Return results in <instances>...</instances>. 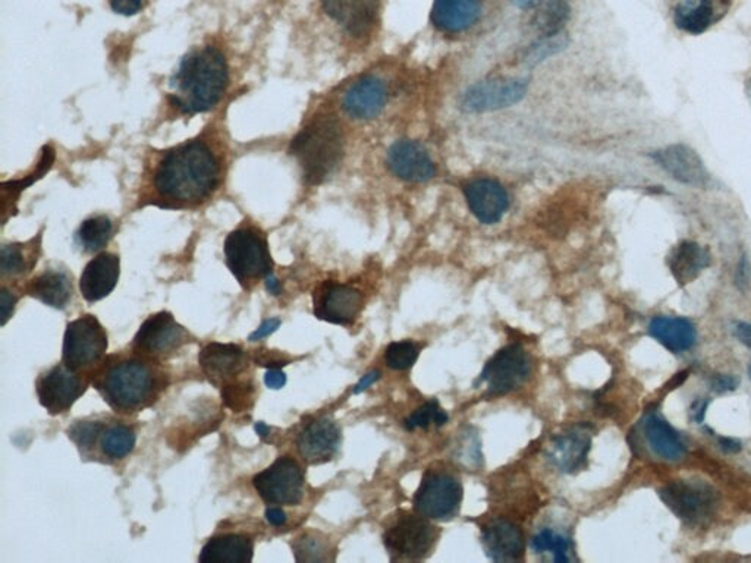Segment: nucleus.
I'll list each match as a JSON object with an SVG mask.
<instances>
[{
    "label": "nucleus",
    "mask_w": 751,
    "mask_h": 563,
    "mask_svg": "<svg viewBox=\"0 0 751 563\" xmlns=\"http://www.w3.org/2000/svg\"><path fill=\"white\" fill-rule=\"evenodd\" d=\"M94 386L117 412L145 409L164 388V373L145 358H124L99 371Z\"/></svg>",
    "instance_id": "nucleus-3"
},
{
    "label": "nucleus",
    "mask_w": 751,
    "mask_h": 563,
    "mask_svg": "<svg viewBox=\"0 0 751 563\" xmlns=\"http://www.w3.org/2000/svg\"><path fill=\"white\" fill-rule=\"evenodd\" d=\"M482 544L487 559L493 562H518L526 552L521 529L512 521L503 518L491 521L483 527Z\"/></svg>",
    "instance_id": "nucleus-21"
},
{
    "label": "nucleus",
    "mask_w": 751,
    "mask_h": 563,
    "mask_svg": "<svg viewBox=\"0 0 751 563\" xmlns=\"http://www.w3.org/2000/svg\"><path fill=\"white\" fill-rule=\"evenodd\" d=\"M709 400H696L691 405V417L697 423H703L705 420L706 409H708Z\"/></svg>",
    "instance_id": "nucleus-54"
},
{
    "label": "nucleus",
    "mask_w": 751,
    "mask_h": 563,
    "mask_svg": "<svg viewBox=\"0 0 751 563\" xmlns=\"http://www.w3.org/2000/svg\"><path fill=\"white\" fill-rule=\"evenodd\" d=\"M647 443L653 454L665 461H680L687 454V442L680 431L656 414L647 417L644 423Z\"/></svg>",
    "instance_id": "nucleus-29"
},
{
    "label": "nucleus",
    "mask_w": 751,
    "mask_h": 563,
    "mask_svg": "<svg viewBox=\"0 0 751 563\" xmlns=\"http://www.w3.org/2000/svg\"><path fill=\"white\" fill-rule=\"evenodd\" d=\"M226 265L242 286L249 289L258 279L272 275L273 261L268 241L254 226L232 230L225 241Z\"/></svg>",
    "instance_id": "nucleus-5"
},
{
    "label": "nucleus",
    "mask_w": 751,
    "mask_h": 563,
    "mask_svg": "<svg viewBox=\"0 0 751 563\" xmlns=\"http://www.w3.org/2000/svg\"><path fill=\"white\" fill-rule=\"evenodd\" d=\"M449 416L446 414L439 402L437 399L428 400L425 405H421L420 408L411 414V416L404 421V427L407 430L413 431L417 428H428L430 426H437L442 427L448 423Z\"/></svg>",
    "instance_id": "nucleus-39"
},
{
    "label": "nucleus",
    "mask_w": 751,
    "mask_h": 563,
    "mask_svg": "<svg viewBox=\"0 0 751 563\" xmlns=\"http://www.w3.org/2000/svg\"><path fill=\"white\" fill-rule=\"evenodd\" d=\"M475 433H470L464 436L461 440V446L456 447V458L460 459L463 464H473L477 466V461H482V454H480V443L477 442V436Z\"/></svg>",
    "instance_id": "nucleus-44"
},
{
    "label": "nucleus",
    "mask_w": 751,
    "mask_h": 563,
    "mask_svg": "<svg viewBox=\"0 0 751 563\" xmlns=\"http://www.w3.org/2000/svg\"><path fill=\"white\" fill-rule=\"evenodd\" d=\"M246 351L234 343H209L199 355L200 367L213 385L228 381L246 369Z\"/></svg>",
    "instance_id": "nucleus-23"
},
{
    "label": "nucleus",
    "mask_w": 751,
    "mask_h": 563,
    "mask_svg": "<svg viewBox=\"0 0 751 563\" xmlns=\"http://www.w3.org/2000/svg\"><path fill=\"white\" fill-rule=\"evenodd\" d=\"M253 541L239 534L214 537L202 549V563H249L253 560Z\"/></svg>",
    "instance_id": "nucleus-30"
},
{
    "label": "nucleus",
    "mask_w": 751,
    "mask_h": 563,
    "mask_svg": "<svg viewBox=\"0 0 751 563\" xmlns=\"http://www.w3.org/2000/svg\"><path fill=\"white\" fill-rule=\"evenodd\" d=\"M223 402L226 407L234 411L239 412L242 409H247L253 405L254 400V386L251 383H237V385H228L222 389Z\"/></svg>",
    "instance_id": "nucleus-43"
},
{
    "label": "nucleus",
    "mask_w": 751,
    "mask_h": 563,
    "mask_svg": "<svg viewBox=\"0 0 751 563\" xmlns=\"http://www.w3.org/2000/svg\"><path fill=\"white\" fill-rule=\"evenodd\" d=\"M418 355H420V346L411 341H399V342L390 343L386 348L385 361L390 369L404 371L416 364Z\"/></svg>",
    "instance_id": "nucleus-41"
},
{
    "label": "nucleus",
    "mask_w": 751,
    "mask_h": 563,
    "mask_svg": "<svg viewBox=\"0 0 751 563\" xmlns=\"http://www.w3.org/2000/svg\"><path fill=\"white\" fill-rule=\"evenodd\" d=\"M651 159L656 166L661 167L666 175L687 187L705 188L712 185V176L709 174L700 155L687 144H671L651 153Z\"/></svg>",
    "instance_id": "nucleus-14"
},
{
    "label": "nucleus",
    "mask_w": 751,
    "mask_h": 563,
    "mask_svg": "<svg viewBox=\"0 0 751 563\" xmlns=\"http://www.w3.org/2000/svg\"><path fill=\"white\" fill-rule=\"evenodd\" d=\"M121 275V261L117 254L101 253L89 261L82 270L80 291L89 303H96L112 294Z\"/></svg>",
    "instance_id": "nucleus-24"
},
{
    "label": "nucleus",
    "mask_w": 751,
    "mask_h": 563,
    "mask_svg": "<svg viewBox=\"0 0 751 563\" xmlns=\"http://www.w3.org/2000/svg\"><path fill=\"white\" fill-rule=\"evenodd\" d=\"M712 388L713 390L719 393L731 392V390H736L738 388V379L729 376V374H719V376L713 379Z\"/></svg>",
    "instance_id": "nucleus-47"
},
{
    "label": "nucleus",
    "mask_w": 751,
    "mask_h": 563,
    "mask_svg": "<svg viewBox=\"0 0 751 563\" xmlns=\"http://www.w3.org/2000/svg\"><path fill=\"white\" fill-rule=\"evenodd\" d=\"M567 43H568V39L562 33L555 35H543L536 43L527 47L524 55H522V63H526L530 67H536L538 63L543 62L545 59L564 51Z\"/></svg>",
    "instance_id": "nucleus-38"
},
{
    "label": "nucleus",
    "mask_w": 751,
    "mask_h": 563,
    "mask_svg": "<svg viewBox=\"0 0 751 563\" xmlns=\"http://www.w3.org/2000/svg\"><path fill=\"white\" fill-rule=\"evenodd\" d=\"M531 360L520 343L503 346L486 362L479 383H484L487 395L502 397L514 392L529 380Z\"/></svg>",
    "instance_id": "nucleus-9"
},
{
    "label": "nucleus",
    "mask_w": 751,
    "mask_h": 563,
    "mask_svg": "<svg viewBox=\"0 0 751 563\" xmlns=\"http://www.w3.org/2000/svg\"><path fill=\"white\" fill-rule=\"evenodd\" d=\"M659 496L675 517L691 527L708 524L717 511V492L699 480L670 483L659 490Z\"/></svg>",
    "instance_id": "nucleus-6"
},
{
    "label": "nucleus",
    "mask_w": 751,
    "mask_h": 563,
    "mask_svg": "<svg viewBox=\"0 0 751 563\" xmlns=\"http://www.w3.org/2000/svg\"><path fill=\"white\" fill-rule=\"evenodd\" d=\"M265 383L270 389H282L286 385V374L279 369H269L265 376Z\"/></svg>",
    "instance_id": "nucleus-50"
},
{
    "label": "nucleus",
    "mask_w": 751,
    "mask_h": 563,
    "mask_svg": "<svg viewBox=\"0 0 751 563\" xmlns=\"http://www.w3.org/2000/svg\"><path fill=\"white\" fill-rule=\"evenodd\" d=\"M541 0H512V4L520 9L536 8L540 5Z\"/></svg>",
    "instance_id": "nucleus-57"
},
{
    "label": "nucleus",
    "mask_w": 751,
    "mask_h": 563,
    "mask_svg": "<svg viewBox=\"0 0 751 563\" xmlns=\"http://www.w3.org/2000/svg\"><path fill=\"white\" fill-rule=\"evenodd\" d=\"M266 520L269 521L270 524L275 525V527H281L286 522V515L281 508H268Z\"/></svg>",
    "instance_id": "nucleus-53"
},
{
    "label": "nucleus",
    "mask_w": 751,
    "mask_h": 563,
    "mask_svg": "<svg viewBox=\"0 0 751 563\" xmlns=\"http://www.w3.org/2000/svg\"><path fill=\"white\" fill-rule=\"evenodd\" d=\"M314 315L324 322L351 326L359 319L364 298L357 287L339 282H324L313 296Z\"/></svg>",
    "instance_id": "nucleus-15"
},
{
    "label": "nucleus",
    "mask_w": 751,
    "mask_h": 563,
    "mask_svg": "<svg viewBox=\"0 0 751 563\" xmlns=\"http://www.w3.org/2000/svg\"><path fill=\"white\" fill-rule=\"evenodd\" d=\"M341 428L331 418L322 417L305 424L296 437V449L310 465L329 463L341 446Z\"/></svg>",
    "instance_id": "nucleus-20"
},
{
    "label": "nucleus",
    "mask_w": 751,
    "mask_h": 563,
    "mask_svg": "<svg viewBox=\"0 0 751 563\" xmlns=\"http://www.w3.org/2000/svg\"><path fill=\"white\" fill-rule=\"evenodd\" d=\"M324 12L354 37H362L373 27L378 0H322Z\"/></svg>",
    "instance_id": "nucleus-25"
},
{
    "label": "nucleus",
    "mask_w": 751,
    "mask_h": 563,
    "mask_svg": "<svg viewBox=\"0 0 751 563\" xmlns=\"http://www.w3.org/2000/svg\"><path fill=\"white\" fill-rule=\"evenodd\" d=\"M531 549L534 553L543 555L550 553L553 560L558 563H567L572 560V541L568 536L555 531L550 527L541 529L531 539Z\"/></svg>",
    "instance_id": "nucleus-33"
},
{
    "label": "nucleus",
    "mask_w": 751,
    "mask_h": 563,
    "mask_svg": "<svg viewBox=\"0 0 751 563\" xmlns=\"http://www.w3.org/2000/svg\"><path fill=\"white\" fill-rule=\"evenodd\" d=\"M230 65L214 46L195 47L172 75L169 103L183 115L209 112L222 100L230 86Z\"/></svg>",
    "instance_id": "nucleus-2"
},
{
    "label": "nucleus",
    "mask_w": 751,
    "mask_h": 563,
    "mask_svg": "<svg viewBox=\"0 0 751 563\" xmlns=\"http://www.w3.org/2000/svg\"><path fill=\"white\" fill-rule=\"evenodd\" d=\"M571 15V6L567 0H548L534 16L533 27L543 35L562 33Z\"/></svg>",
    "instance_id": "nucleus-34"
},
{
    "label": "nucleus",
    "mask_w": 751,
    "mask_h": 563,
    "mask_svg": "<svg viewBox=\"0 0 751 563\" xmlns=\"http://www.w3.org/2000/svg\"><path fill=\"white\" fill-rule=\"evenodd\" d=\"M710 265L709 249L693 241L680 242L668 257V267L680 286L694 282Z\"/></svg>",
    "instance_id": "nucleus-27"
},
{
    "label": "nucleus",
    "mask_w": 751,
    "mask_h": 563,
    "mask_svg": "<svg viewBox=\"0 0 751 563\" xmlns=\"http://www.w3.org/2000/svg\"><path fill=\"white\" fill-rule=\"evenodd\" d=\"M72 279L62 270H46L32 280L28 294L49 307L63 310L72 298Z\"/></svg>",
    "instance_id": "nucleus-31"
},
{
    "label": "nucleus",
    "mask_w": 751,
    "mask_h": 563,
    "mask_svg": "<svg viewBox=\"0 0 751 563\" xmlns=\"http://www.w3.org/2000/svg\"><path fill=\"white\" fill-rule=\"evenodd\" d=\"M143 204L187 211L209 202L225 178V155L218 141L202 136L156 153L146 169Z\"/></svg>",
    "instance_id": "nucleus-1"
},
{
    "label": "nucleus",
    "mask_w": 751,
    "mask_h": 563,
    "mask_svg": "<svg viewBox=\"0 0 751 563\" xmlns=\"http://www.w3.org/2000/svg\"><path fill=\"white\" fill-rule=\"evenodd\" d=\"M16 298L12 296L11 292L4 287L2 289V324H6L11 315L14 314V308H15Z\"/></svg>",
    "instance_id": "nucleus-48"
},
{
    "label": "nucleus",
    "mask_w": 751,
    "mask_h": 563,
    "mask_svg": "<svg viewBox=\"0 0 751 563\" xmlns=\"http://www.w3.org/2000/svg\"><path fill=\"white\" fill-rule=\"evenodd\" d=\"M266 286H268V291L273 296H279V291H281V285L277 282V277L269 275V277H266Z\"/></svg>",
    "instance_id": "nucleus-56"
},
{
    "label": "nucleus",
    "mask_w": 751,
    "mask_h": 563,
    "mask_svg": "<svg viewBox=\"0 0 751 563\" xmlns=\"http://www.w3.org/2000/svg\"><path fill=\"white\" fill-rule=\"evenodd\" d=\"M281 326V320L279 319H270L268 322L263 323L260 327H258V331L254 332L251 336H249V341L251 342H256V341H260V339L266 338V336H269L272 334L273 332H277Z\"/></svg>",
    "instance_id": "nucleus-49"
},
{
    "label": "nucleus",
    "mask_w": 751,
    "mask_h": 563,
    "mask_svg": "<svg viewBox=\"0 0 751 563\" xmlns=\"http://www.w3.org/2000/svg\"><path fill=\"white\" fill-rule=\"evenodd\" d=\"M593 431L587 424H577L553 436L546 447L548 463L564 474H576L587 466Z\"/></svg>",
    "instance_id": "nucleus-17"
},
{
    "label": "nucleus",
    "mask_w": 751,
    "mask_h": 563,
    "mask_svg": "<svg viewBox=\"0 0 751 563\" xmlns=\"http://www.w3.org/2000/svg\"><path fill=\"white\" fill-rule=\"evenodd\" d=\"M750 261H748L747 256L744 254V256H741L740 261H738V266H737L736 282L737 285H738V287H740V289H743V291H746V289H747L748 284H750Z\"/></svg>",
    "instance_id": "nucleus-46"
},
{
    "label": "nucleus",
    "mask_w": 751,
    "mask_h": 563,
    "mask_svg": "<svg viewBox=\"0 0 751 563\" xmlns=\"http://www.w3.org/2000/svg\"><path fill=\"white\" fill-rule=\"evenodd\" d=\"M463 191L468 209L483 225L499 223L510 209V195L496 179H473Z\"/></svg>",
    "instance_id": "nucleus-18"
},
{
    "label": "nucleus",
    "mask_w": 751,
    "mask_h": 563,
    "mask_svg": "<svg viewBox=\"0 0 751 563\" xmlns=\"http://www.w3.org/2000/svg\"><path fill=\"white\" fill-rule=\"evenodd\" d=\"M388 103V87L380 78H360L343 94V108L355 121H371L380 115Z\"/></svg>",
    "instance_id": "nucleus-22"
},
{
    "label": "nucleus",
    "mask_w": 751,
    "mask_h": 563,
    "mask_svg": "<svg viewBox=\"0 0 751 563\" xmlns=\"http://www.w3.org/2000/svg\"><path fill=\"white\" fill-rule=\"evenodd\" d=\"M386 164L392 175L405 183H427L437 175L432 157L418 141H395L388 152Z\"/></svg>",
    "instance_id": "nucleus-19"
},
{
    "label": "nucleus",
    "mask_w": 751,
    "mask_h": 563,
    "mask_svg": "<svg viewBox=\"0 0 751 563\" xmlns=\"http://www.w3.org/2000/svg\"><path fill=\"white\" fill-rule=\"evenodd\" d=\"M746 96H747L748 103L751 106V80H747L746 81Z\"/></svg>",
    "instance_id": "nucleus-59"
},
{
    "label": "nucleus",
    "mask_w": 751,
    "mask_h": 563,
    "mask_svg": "<svg viewBox=\"0 0 751 563\" xmlns=\"http://www.w3.org/2000/svg\"><path fill=\"white\" fill-rule=\"evenodd\" d=\"M712 0H684L678 5L673 21L682 32L699 35L708 32L713 23Z\"/></svg>",
    "instance_id": "nucleus-32"
},
{
    "label": "nucleus",
    "mask_w": 751,
    "mask_h": 563,
    "mask_svg": "<svg viewBox=\"0 0 751 563\" xmlns=\"http://www.w3.org/2000/svg\"><path fill=\"white\" fill-rule=\"evenodd\" d=\"M136 436L133 428L115 424L103 430L100 436L101 452L110 459H122L133 452Z\"/></svg>",
    "instance_id": "nucleus-36"
},
{
    "label": "nucleus",
    "mask_w": 751,
    "mask_h": 563,
    "mask_svg": "<svg viewBox=\"0 0 751 563\" xmlns=\"http://www.w3.org/2000/svg\"><path fill=\"white\" fill-rule=\"evenodd\" d=\"M296 562H324L329 559V544L315 534H304L292 544Z\"/></svg>",
    "instance_id": "nucleus-40"
},
{
    "label": "nucleus",
    "mask_w": 751,
    "mask_h": 563,
    "mask_svg": "<svg viewBox=\"0 0 751 563\" xmlns=\"http://www.w3.org/2000/svg\"><path fill=\"white\" fill-rule=\"evenodd\" d=\"M529 89L527 78H492L475 82L461 96L460 108L467 113H486L506 109L524 99Z\"/></svg>",
    "instance_id": "nucleus-12"
},
{
    "label": "nucleus",
    "mask_w": 751,
    "mask_h": 563,
    "mask_svg": "<svg viewBox=\"0 0 751 563\" xmlns=\"http://www.w3.org/2000/svg\"><path fill=\"white\" fill-rule=\"evenodd\" d=\"M719 446L728 454H736V452L741 451V443L736 439H728V437H720Z\"/></svg>",
    "instance_id": "nucleus-55"
},
{
    "label": "nucleus",
    "mask_w": 751,
    "mask_h": 563,
    "mask_svg": "<svg viewBox=\"0 0 751 563\" xmlns=\"http://www.w3.org/2000/svg\"><path fill=\"white\" fill-rule=\"evenodd\" d=\"M482 6V0H435L430 18L440 32L456 34L479 21Z\"/></svg>",
    "instance_id": "nucleus-26"
},
{
    "label": "nucleus",
    "mask_w": 751,
    "mask_h": 563,
    "mask_svg": "<svg viewBox=\"0 0 751 563\" xmlns=\"http://www.w3.org/2000/svg\"><path fill=\"white\" fill-rule=\"evenodd\" d=\"M108 333L94 315L70 322L63 338V364L74 370L98 362L108 351Z\"/></svg>",
    "instance_id": "nucleus-10"
},
{
    "label": "nucleus",
    "mask_w": 751,
    "mask_h": 563,
    "mask_svg": "<svg viewBox=\"0 0 751 563\" xmlns=\"http://www.w3.org/2000/svg\"><path fill=\"white\" fill-rule=\"evenodd\" d=\"M87 381L67 364H58L40 374L35 390L40 405L52 416L70 411L87 390Z\"/></svg>",
    "instance_id": "nucleus-13"
},
{
    "label": "nucleus",
    "mask_w": 751,
    "mask_h": 563,
    "mask_svg": "<svg viewBox=\"0 0 751 563\" xmlns=\"http://www.w3.org/2000/svg\"><path fill=\"white\" fill-rule=\"evenodd\" d=\"M379 379H380V373H379L378 370H374V371L367 373L366 376H362L361 380L355 385L352 393H354V395H360V393L364 392V390H367V389L371 388V386H373Z\"/></svg>",
    "instance_id": "nucleus-52"
},
{
    "label": "nucleus",
    "mask_w": 751,
    "mask_h": 563,
    "mask_svg": "<svg viewBox=\"0 0 751 563\" xmlns=\"http://www.w3.org/2000/svg\"><path fill=\"white\" fill-rule=\"evenodd\" d=\"M748 376H750V379H751V364H750V367H748Z\"/></svg>",
    "instance_id": "nucleus-60"
},
{
    "label": "nucleus",
    "mask_w": 751,
    "mask_h": 563,
    "mask_svg": "<svg viewBox=\"0 0 751 563\" xmlns=\"http://www.w3.org/2000/svg\"><path fill=\"white\" fill-rule=\"evenodd\" d=\"M103 430L105 427L100 421H77L70 426L68 436L80 449L87 451L94 446V443L98 437H100Z\"/></svg>",
    "instance_id": "nucleus-42"
},
{
    "label": "nucleus",
    "mask_w": 751,
    "mask_h": 563,
    "mask_svg": "<svg viewBox=\"0 0 751 563\" xmlns=\"http://www.w3.org/2000/svg\"><path fill=\"white\" fill-rule=\"evenodd\" d=\"M734 334L743 345L751 350V323L737 322L734 324Z\"/></svg>",
    "instance_id": "nucleus-51"
},
{
    "label": "nucleus",
    "mask_w": 751,
    "mask_h": 563,
    "mask_svg": "<svg viewBox=\"0 0 751 563\" xmlns=\"http://www.w3.org/2000/svg\"><path fill=\"white\" fill-rule=\"evenodd\" d=\"M649 333L670 352L682 353L696 345V326L685 317H654L649 324Z\"/></svg>",
    "instance_id": "nucleus-28"
},
{
    "label": "nucleus",
    "mask_w": 751,
    "mask_h": 563,
    "mask_svg": "<svg viewBox=\"0 0 751 563\" xmlns=\"http://www.w3.org/2000/svg\"><path fill=\"white\" fill-rule=\"evenodd\" d=\"M437 531L427 518L405 513L393 521L383 534V543L393 559L420 560L432 552Z\"/></svg>",
    "instance_id": "nucleus-8"
},
{
    "label": "nucleus",
    "mask_w": 751,
    "mask_h": 563,
    "mask_svg": "<svg viewBox=\"0 0 751 563\" xmlns=\"http://www.w3.org/2000/svg\"><path fill=\"white\" fill-rule=\"evenodd\" d=\"M464 489L460 480L446 471H427L414 494V509L432 521H451L460 512Z\"/></svg>",
    "instance_id": "nucleus-7"
},
{
    "label": "nucleus",
    "mask_w": 751,
    "mask_h": 563,
    "mask_svg": "<svg viewBox=\"0 0 751 563\" xmlns=\"http://www.w3.org/2000/svg\"><path fill=\"white\" fill-rule=\"evenodd\" d=\"M289 153L296 157L308 185L324 183L336 171L343 155V134L338 119L317 117L292 140Z\"/></svg>",
    "instance_id": "nucleus-4"
},
{
    "label": "nucleus",
    "mask_w": 751,
    "mask_h": 563,
    "mask_svg": "<svg viewBox=\"0 0 751 563\" xmlns=\"http://www.w3.org/2000/svg\"><path fill=\"white\" fill-rule=\"evenodd\" d=\"M256 431H258V436H261V437H266V436L269 435L270 428L265 423H258L256 424Z\"/></svg>",
    "instance_id": "nucleus-58"
},
{
    "label": "nucleus",
    "mask_w": 751,
    "mask_h": 563,
    "mask_svg": "<svg viewBox=\"0 0 751 563\" xmlns=\"http://www.w3.org/2000/svg\"><path fill=\"white\" fill-rule=\"evenodd\" d=\"M303 468L289 456L277 458L253 478L254 489L269 505H298L304 496Z\"/></svg>",
    "instance_id": "nucleus-11"
},
{
    "label": "nucleus",
    "mask_w": 751,
    "mask_h": 563,
    "mask_svg": "<svg viewBox=\"0 0 751 563\" xmlns=\"http://www.w3.org/2000/svg\"><path fill=\"white\" fill-rule=\"evenodd\" d=\"M110 6L119 15L133 16L143 9L145 0H110Z\"/></svg>",
    "instance_id": "nucleus-45"
},
{
    "label": "nucleus",
    "mask_w": 751,
    "mask_h": 563,
    "mask_svg": "<svg viewBox=\"0 0 751 563\" xmlns=\"http://www.w3.org/2000/svg\"><path fill=\"white\" fill-rule=\"evenodd\" d=\"M0 263L5 277H16L30 272L37 263V258L34 251L28 249L27 244H9L4 245L2 249Z\"/></svg>",
    "instance_id": "nucleus-37"
},
{
    "label": "nucleus",
    "mask_w": 751,
    "mask_h": 563,
    "mask_svg": "<svg viewBox=\"0 0 751 563\" xmlns=\"http://www.w3.org/2000/svg\"><path fill=\"white\" fill-rule=\"evenodd\" d=\"M190 333L166 311L150 315L136 332L134 350L150 357H168L190 342Z\"/></svg>",
    "instance_id": "nucleus-16"
},
{
    "label": "nucleus",
    "mask_w": 751,
    "mask_h": 563,
    "mask_svg": "<svg viewBox=\"0 0 751 563\" xmlns=\"http://www.w3.org/2000/svg\"><path fill=\"white\" fill-rule=\"evenodd\" d=\"M113 237V223L108 216H93L82 221L77 239L87 253H96Z\"/></svg>",
    "instance_id": "nucleus-35"
}]
</instances>
